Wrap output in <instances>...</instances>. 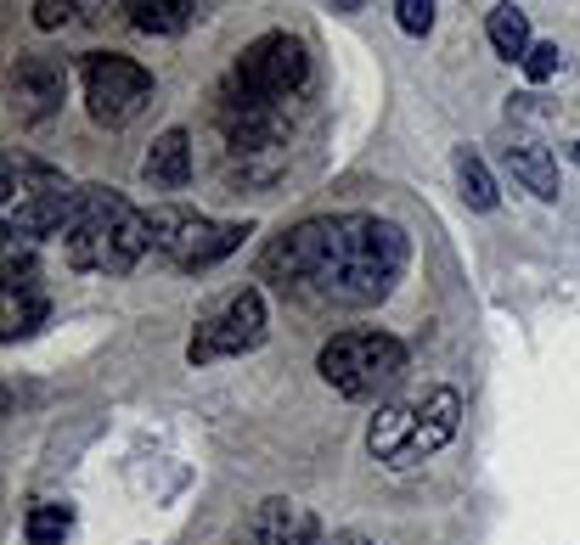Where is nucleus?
<instances>
[{
  "instance_id": "f3484780",
  "label": "nucleus",
  "mask_w": 580,
  "mask_h": 545,
  "mask_svg": "<svg viewBox=\"0 0 580 545\" xmlns=\"http://www.w3.org/2000/svg\"><path fill=\"white\" fill-rule=\"evenodd\" d=\"M457 186H462V198H468V209H479V214H490L496 209V180H490V169L479 163V152H457Z\"/></svg>"
},
{
  "instance_id": "f257e3e1",
  "label": "nucleus",
  "mask_w": 580,
  "mask_h": 545,
  "mask_svg": "<svg viewBox=\"0 0 580 545\" xmlns=\"http://www.w3.org/2000/svg\"><path fill=\"white\" fill-rule=\"evenodd\" d=\"M411 242L394 220L378 214H321L277 236L260 270L282 287H304L321 304H378L406 276Z\"/></svg>"
},
{
  "instance_id": "412c9836",
  "label": "nucleus",
  "mask_w": 580,
  "mask_h": 545,
  "mask_svg": "<svg viewBox=\"0 0 580 545\" xmlns=\"http://www.w3.org/2000/svg\"><path fill=\"white\" fill-rule=\"evenodd\" d=\"M73 18V7H62V0H40L34 7V29H62Z\"/></svg>"
},
{
  "instance_id": "f8f14e48",
  "label": "nucleus",
  "mask_w": 580,
  "mask_h": 545,
  "mask_svg": "<svg viewBox=\"0 0 580 545\" xmlns=\"http://www.w3.org/2000/svg\"><path fill=\"white\" fill-rule=\"evenodd\" d=\"M418 411H423V405H389L383 416H372V427H367V450H372L378 462L400 467L411 433H418Z\"/></svg>"
},
{
  "instance_id": "4be33fe9",
  "label": "nucleus",
  "mask_w": 580,
  "mask_h": 545,
  "mask_svg": "<svg viewBox=\"0 0 580 545\" xmlns=\"http://www.w3.org/2000/svg\"><path fill=\"white\" fill-rule=\"evenodd\" d=\"M242 545H271V539H260V534H242Z\"/></svg>"
},
{
  "instance_id": "0eeeda50",
  "label": "nucleus",
  "mask_w": 580,
  "mask_h": 545,
  "mask_svg": "<svg viewBox=\"0 0 580 545\" xmlns=\"http://www.w3.org/2000/svg\"><path fill=\"white\" fill-rule=\"evenodd\" d=\"M231 79H237L242 90H254V97L282 102V97H293V90L310 79V51H304L299 34L271 29V34H260L254 46L237 57V73H231Z\"/></svg>"
},
{
  "instance_id": "423d86ee",
  "label": "nucleus",
  "mask_w": 580,
  "mask_h": 545,
  "mask_svg": "<svg viewBox=\"0 0 580 545\" xmlns=\"http://www.w3.org/2000/svg\"><path fill=\"white\" fill-rule=\"evenodd\" d=\"M260 343H266V299H260V287H242L198 321L187 360L192 366H209V360H231V354H248Z\"/></svg>"
},
{
  "instance_id": "dca6fc26",
  "label": "nucleus",
  "mask_w": 580,
  "mask_h": 545,
  "mask_svg": "<svg viewBox=\"0 0 580 545\" xmlns=\"http://www.w3.org/2000/svg\"><path fill=\"white\" fill-rule=\"evenodd\" d=\"M46 321V293L40 287H7V343L40 332Z\"/></svg>"
},
{
  "instance_id": "6ab92c4d",
  "label": "nucleus",
  "mask_w": 580,
  "mask_h": 545,
  "mask_svg": "<svg viewBox=\"0 0 580 545\" xmlns=\"http://www.w3.org/2000/svg\"><path fill=\"white\" fill-rule=\"evenodd\" d=\"M394 23L406 34H429L434 29V0H394Z\"/></svg>"
},
{
  "instance_id": "9d476101",
  "label": "nucleus",
  "mask_w": 580,
  "mask_h": 545,
  "mask_svg": "<svg viewBox=\"0 0 580 545\" xmlns=\"http://www.w3.org/2000/svg\"><path fill=\"white\" fill-rule=\"evenodd\" d=\"M12 84H18V97L29 102V119H34V124L51 119V113L62 108V97H68V73H62V62H46V57L18 62Z\"/></svg>"
},
{
  "instance_id": "aec40b11",
  "label": "nucleus",
  "mask_w": 580,
  "mask_h": 545,
  "mask_svg": "<svg viewBox=\"0 0 580 545\" xmlns=\"http://www.w3.org/2000/svg\"><path fill=\"white\" fill-rule=\"evenodd\" d=\"M558 68H563V51H558L552 40H536V46H530V57H524V73L541 84V79H552Z\"/></svg>"
},
{
  "instance_id": "4468645a",
  "label": "nucleus",
  "mask_w": 580,
  "mask_h": 545,
  "mask_svg": "<svg viewBox=\"0 0 580 545\" xmlns=\"http://www.w3.org/2000/svg\"><path fill=\"white\" fill-rule=\"evenodd\" d=\"M484 34H490V51L502 57V62H524L530 57V18L519 12V7H490V18H484Z\"/></svg>"
},
{
  "instance_id": "6e6552de",
  "label": "nucleus",
  "mask_w": 580,
  "mask_h": 545,
  "mask_svg": "<svg viewBox=\"0 0 580 545\" xmlns=\"http://www.w3.org/2000/svg\"><path fill=\"white\" fill-rule=\"evenodd\" d=\"M457 427H462V394H457V388H434V394H429V405L418 411V433H411V444H406L400 467H411V462L434 456L440 444H451V438H457Z\"/></svg>"
},
{
  "instance_id": "f03ea898",
  "label": "nucleus",
  "mask_w": 580,
  "mask_h": 545,
  "mask_svg": "<svg viewBox=\"0 0 580 545\" xmlns=\"http://www.w3.org/2000/svg\"><path fill=\"white\" fill-rule=\"evenodd\" d=\"M68 242V264L73 270H102V276H124L141 264V253L152 248L147 214L136 203H124L108 186H79V220L62 236Z\"/></svg>"
},
{
  "instance_id": "ddd939ff",
  "label": "nucleus",
  "mask_w": 580,
  "mask_h": 545,
  "mask_svg": "<svg viewBox=\"0 0 580 545\" xmlns=\"http://www.w3.org/2000/svg\"><path fill=\"white\" fill-rule=\"evenodd\" d=\"M508 163H513V174L524 180V186L541 198V203H558V163H552V152L541 147V141H513L508 147Z\"/></svg>"
},
{
  "instance_id": "b1692460",
  "label": "nucleus",
  "mask_w": 580,
  "mask_h": 545,
  "mask_svg": "<svg viewBox=\"0 0 580 545\" xmlns=\"http://www.w3.org/2000/svg\"><path fill=\"white\" fill-rule=\"evenodd\" d=\"M574 163H580V141H574Z\"/></svg>"
},
{
  "instance_id": "1a4fd4ad",
  "label": "nucleus",
  "mask_w": 580,
  "mask_h": 545,
  "mask_svg": "<svg viewBox=\"0 0 580 545\" xmlns=\"http://www.w3.org/2000/svg\"><path fill=\"white\" fill-rule=\"evenodd\" d=\"M248 534H260V539H271V545H316V539H321V523H316V512L299 506V501H266V506L254 512V523H248Z\"/></svg>"
},
{
  "instance_id": "39448f33",
  "label": "nucleus",
  "mask_w": 580,
  "mask_h": 545,
  "mask_svg": "<svg viewBox=\"0 0 580 545\" xmlns=\"http://www.w3.org/2000/svg\"><path fill=\"white\" fill-rule=\"evenodd\" d=\"M147 231H152V248L181 270H209L214 259H226L248 236V225H214L192 209H152Z\"/></svg>"
},
{
  "instance_id": "2eb2a0df",
  "label": "nucleus",
  "mask_w": 580,
  "mask_h": 545,
  "mask_svg": "<svg viewBox=\"0 0 580 545\" xmlns=\"http://www.w3.org/2000/svg\"><path fill=\"white\" fill-rule=\"evenodd\" d=\"M130 23L141 34H181L192 23V7L187 0H136L130 7Z\"/></svg>"
},
{
  "instance_id": "7ed1b4c3",
  "label": "nucleus",
  "mask_w": 580,
  "mask_h": 545,
  "mask_svg": "<svg viewBox=\"0 0 580 545\" xmlns=\"http://www.w3.org/2000/svg\"><path fill=\"white\" fill-rule=\"evenodd\" d=\"M406 366H411V354L394 332H339L316 354L321 383L344 400H378V394L400 388Z\"/></svg>"
},
{
  "instance_id": "20e7f679",
  "label": "nucleus",
  "mask_w": 580,
  "mask_h": 545,
  "mask_svg": "<svg viewBox=\"0 0 580 545\" xmlns=\"http://www.w3.org/2000/svg\"><path fill=\"white\" fill-rule=\"evenodd\" d=\"M152 102V73L119 51H91L86 57V108L97 124L108 130H124L147 113Z\"/></svg>"
},
{
  "instance_id": "5701e85b",
  "label": "nucleus",
  "mask_w": 580,
  "mask_h": 545,
  "mask_svg": "<svg viewBox=\"0 0 580 545\" xmlns=\"http://www.w3.org/2000/svg\"><path fill=\"white\" fill-rule=\"evenodd\" d=\"M344 545H367V539H356V534H350V539H344Z\"/></svg>"
},
{
  "instance_id": "9b49d317",
  "label": "nucleus",
  "mask_w": 580,
  "mask_h": 545,
  "mask_svg": "<svg viewBox=\"0 0 580 545\" xmlns=\"http://www.w3.org/2000/svg\"><path fill=\"white\" fill-rule=\"evenodd\" d=\"M147 180H152V186H163V192H181L187 180H192V141H187V130H163L152 141Z\"/></svg>"
},
{
  "instance_id": "a211bd4d",
  "label": "nucleus",
  "mask_w": 580,
  "mask_h": 545,
  "mask_svg": "<svg viewBox=\"0 0 580 545\" xmlns=\"http://www.w3.org/2000/svg\"><path fill=\"white\" fill-rule=\"evenodd\" d=\"M68 528H73V512H68V506H57V501L29 506V517H23V534H29L34 545H62V539H68Z\"/></svg>"
}]
</instances>
